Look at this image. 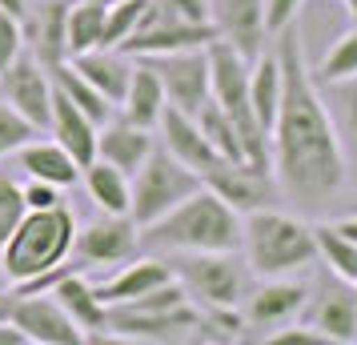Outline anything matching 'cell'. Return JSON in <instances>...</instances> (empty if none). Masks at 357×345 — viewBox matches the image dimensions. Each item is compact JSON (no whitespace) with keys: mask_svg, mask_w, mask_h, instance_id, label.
<instances>
[{"mask_svg":"<svg viewBox=\"0 0 357 345\" xmlns=\"http://www.w3.org/2000/svg\"><path fill=\"white\" fill-rule=\"evenodd\" d=\"M277 40V65H281V105H277L273 129H269V173L277 189L301 209L317 213L321 205L337 197L345 185V145H341L337 121L321 97V84L313 81L305 61L301 29L293 20L281 29Z\"/></svg>","mask_w":357,"mask_h":345,"instance_id":"6da1fadb","label":"cell"},{"mask_svg":"<svg viewBox=\"0 0 357 345\" xmlns=\"http://www.w3.org/2000/svg\"><path fill=\"white\" fill-rule=\"evenodd\" d=\"M141 241L149 249L169 253H213V249H237L241 245V213L225 205L209 185L173 205L165 217L141 229Z\"/></svg>","mask_w":357,"mask_h":345,"instance_id":"7a4b0ae2","label":"cell"},{"mask_svg":"<svg viewBox=\"0 0 357 345\" xmlns=\"http://www.w3.org/2000/svg\"><path fill=\"white\" fill-rule=\"evenodd\" d=\"M241 245L245 269H253L257 277H293L317 261L313 225L269 205L241 213Z\"/></svg>","mask_w":357,"mask_h":345,"instance_id":"3957f363","label":"cell"},{"mask_svg":"<svg viewBox=\"0 0 357 345\" xmlns=\"http://www.w3.org/2000/svg\"><path fill=\"white\" fill-rule=\"evenodd\" d=\"M73 237H77V217L65 201L52 205V209H24L17 229L0 245V273L13 285L40 277V273L68 261Z\"/></svg>","mask_w":357,"mask_h":345,"instance_id":"277c9868","label":"cell"},{"mask_svg":"<svg viewBox=\"0 0 357 345\" xmlns=\"http://www.w3.org/2000/svg\"><path fill=\"white\" fill-rule=\"evenodd\" d=\"M205 56H209V97L233 121V129L245 145V161L257 164V169H269V137L261 132L253 105H249V65L253 61H245L221 36L205 45Z\"/></svg>","mask_w":357,"mask_h":345,"instance_id":"5b68a950","label":"cell"},{"mask_svg":"<svg viewBox=\"0 0 357 345\" xmlns=\"http://www.w3.org/2000/svg\"><path fill=\"white\" fill-rule=\"evenodd\" d=\"M201 173L181 164L165 145H153V153L145 157V164L129 177V221L137 229L153 225L157 217H165L173 205L201 189Z\"/></svg>","mask_w":357,"mask_h":345,"instance_id":"8992f818","label":"cell"},{"mask_svg":"<svg viewBox=\"0 0 357 345\" xmlns=\"http://www.w3.org/2000/svg\"><path fill=\"white\" fill-rule=\"evenodd\" d=\"M173 277L201 305H237L245 297V265L237 261V249L181 253V261L173 265Z\"/></svg>","mask_w":357,"mask_h":345,"instance_id":"52a82bcc","label":"cell"},{"mask_svg":"<svg viewBox=\"0 0 357 345\" xmlns=\"http://www.w3.org/2000/svg\"><path fill=\"white\" fill-rule=\"evenodd\" d=\"M109 333L116 342H185V337L205 333V321L193 301H181L173 309L109 305Z\"/></svg>","mask_w":357,"mask_h":345,"instance_id":"ba28073f","label":"cell"},{"mask_svg":"<svg viewBox=\"0 0 357 345\" xmlns=\"http://www.w3.org/2000/svg\"><path fill=\"white\" fill-rule=\"evenodd\" d=\"M145 61L161 77L165 100L181 113L197 116V109L209 100V56H205V49L157 52V56H145Z\"/></svg>","mask_w":357,"mask_h":345,"instance_id":"9c48e42d","label":"cell"},{"mask_svg":"<svg viewBox=\"0 0 357 345\" xmlns=\"http://www.w3.org/2000/svg\"><path fill=\"white\" fill-rule=\"evenodd\" d=\"M0 93H4L0 100H8V105H13V109H17V113L24 116L36 132L49 129L52 77H49V68L40 65L29 49H24L13 65L0 72Z\"/></svg>","mask_w":357,"mask_h":345,"instance_id":"30bf717a","label":"cell"},{"mask_svg":"<svg viewBox=\"0 0 357 345\" xmlns=\"http://www.w3.org/2000/svg\"><path fill=\"white\" fill-rule=\"evenodd\" d=\"M8 321L24 333L29 345H84V329L56 305L52 293H17Z\"/></svg>","mask_w":357,"mask_h":345,"instance_id":"8fae6325","label":"cell"},{"mask_svg":"<svg viewBox=\"0 0 357 345\" xmlns=\"http://www.w3.org/2000/svg\"><path fill=\"white\" fill-rule=\"evenodd\" d=\"M137 249H141V229L132 225L129 217H116V213H105L97 221H89L73 237V253H77L81 269L121 265V261H129V257H137Z\"/></svg>","mask_w":357,"mask_h":345,"instance_id":"7c38bea8","label":"cell"},{"mask_svg":"<svg viewBox=\"0 0 357 345\" xmlns=\"http://www.w3.org/2000/svg\"><path fill=\"white\" fill-rule=\"evenodd\" d=\"M217 24H185V20H165L153 0H149L145 17H141V29L121 45L125 56H157V52H177V49H205L209 40H217Z\"/></svg>","mask_w":357,"mask_h":345,"instance_id":"4fadbf2b","label":"cell"},{"mask_svg":"<svg viewBox=\"0 0 357 345\" xmlns=\"http://www.w3.org/2000/svg\"><path fill=\"white\" fill-rule=\"evenodd\" d=\"M245 305V321L257 329H281L297 321L309 305V285L305 281H289V277H265V285H257Z\"/></svg>","mask_w":357,"mask_h":345,"instance_id":"5bb4252c","label":"cell"},{"mask_svg":"<svg viewBox=\"0 0 357 345\" xmlns=\"http://www.w3.org/2000/svg\"><path fill=\"white\" fill-rule=\"evenodd\" d=\"M205 185H209L217 197L233 205L237 213H249V209H261L269 205V169H257L249 161H217L205 173Z\"/></svg>","mask_w":357,"mask_h":345,"instance_id":"9a60e30c","label":"cell"},{"mask_svg":"<svg viewBox=\"0 0 357 345\" xmlns=\"http://www.w3.org/2000/svg\"><path fill=\"white\" fill-rule=\"evenodd\" d=\"M213 24L245 61H257L265 45V8L261 0H213Z\"/></svg>","mask_w":357,"mask_h":345,"instance_id":"2e32d148","label":"cell"},{"mask_svg":"<svg viewBox=\"0 0 357 345\" xmlns=\"http://www.w3.org/2000/svg\"><path fill=\"white\" fill-rule=\"evenodd\" d=\"M157 129H161V137H165V148H169L181 164L197 169V173H201V181H205V173H209L213 164L221 161V157L209 148L205 132H201V125H197V116L181 113V109H173V105H165Z\"/></svg>","mask_w":357,"mask_h":345,"instance_id":"e0dca14e","label":"cell"},{"mask_svg":"<svg viewBox=\"0 0 357 345\" xmlns=\"http://www.w3.org/2000/svg\"><path fill=\"white\" fill-rule=\"evenodd\" d=\"M49 129H52V137H56V145L65 148L73 161L81 164H89V161H97V121H89V116L73 105V100L52 84V109H49Z\"/></svg>","mask_w":357,"mask_h":345,"instance_id":"ac0fdd59","label":"cell"},{"mask_svg":"<svg viewBox=\"0 0 357 345\" xmlns=\"http://www.w3.org/2000/svg\"><path fill=\"white\" fill-rule=\"evenodd\" d=\"M153 145H157L153 129H141V125H132L125 116H121V121H105L97 129V157L109 161L113 169H121L125 177H132V173L145 164Z\"/></svg>","mask_w":357,"mask_h":345,"instance_id":"d6986e66","label":"cell"},{"mask_svg":"<svg viewBox=\"0 0 357 345\" xmlns=\"http://www.w3.org/2000/svg\"><path fill=\"white\" fill-rule=\"evenodd\" d=\"M52 297H56V305L77 321V325L84 329V337L89 333H100V329H109V305L97 297V289H93V281L84 277L81 269H73L68 265L61 277L52 281Z\"/></svg>","mask_w":357,"mask_h":345,"instance_id":"ffe728a7","label":"cell"},{"mask_svg":"<svg viewBox=\"0 0 357 345\" xmlns=\"http://www.w3.org/2000/svg\"><path fill=\"white\" fill-rule=\"evenodd\" d=\"M169 277H173V265H165L161 257H129V261H121L113 277L93 285V289L105 305H125V301L149 293L153 285H161Z\"/></svg>","mask_w":357,"mask_h":345,"instance_id":"44dd1931","label":"cell"},{"mask_svg":"<svg viewBox=\"0 0 357 345\" xmlns=\"http://www.w3.org/2000/svg\"><path fill=\"white\" fill-rule=\"evenodd\" d=\"M165 105L169 100H165L161 77L153 72L145 56H132V72H129V84H125V97H121V116L141 125V129H157Z\"/></svg>","mask_w":357,"mask_h":345,"instance_id":"7402d4cb","label":"cell"},{"mask_svg":"<svg viewBox=\"0 0 357 345\" xmlns=\"http://www.w3.org/2000/svg\"><path fill=\"white\" fill-rule=\"evenodd\" d=\"M65 17H68V0H49V4H40L36 13H29V17L20 20V24H24V36H33V40H24V45H33L29 52H33L45 68L68 61Z\"/></svg>","mask_w":357,"mask_h":345,"instance_id":"603a6c76","label":"cell"},{"mask_svg":"<svg viewBox=\"0 0 357 345\" xmlns=\"http://www.w3.org/2000/svg\"><path fill=\"white\" fill-rule=\"evenodd\" d=\"M68 65L77 68L97 93H105L113 105H121L125 84H129V72H132V56H125L121 49H89V52L68 56Z\"/></svg>","mask_w":357,"mask_h":345,"instance_id":"cb8c5ba5","label":"cell"},{"mask_svg":"<svg viewBox=\"0 0 357 345\" xmlns=\"http://www.w3.org/2000/svg\"><path fill=\"white\" fill-rule=\"evenodd\" d=\"M20 157V169L36 177V181H49V185H77L81 181V164L68 157L65 148L56 145V141H40V137H29L24 145L17 148Z\"/></svg>","mask_w":357,"mask_h":345,"instance_id":"d4e9b609","label":"cell"},{"mask_svg":"<svg viewBox=\"0 0 357 345\" xmlns=\"http://www.w3.org/2000/svg\"><path fill=\"white\" fill-rule=\"evenodd\" d=\"M249 105H253V116H257L261 132L269 137L277 105H281V65H277L273 52H261L257 61L249 65Z\"/></svg>","mask_w":357,"mask_h":345,"instance_id":"484cf974","label":"cell"},{"mask_svg":"<svg viewBox=\"0 0 357 345\" xmlns=\"http://www.w3.org/2000/svg\"><path fill=\"white\" fill-rule=\"evenodd\" d=\"M84 177V189H89V197L97 201L100 213H116V217H129V177L113 169L109 161H89L81 169Z\"/></svg>","mask_w":357,"mask_h":345,"instance_id":"4316f807","label":"cell"},{"mask_svg":"<svg viewBox=\"0 0 357 345\" xmlns=\"http://www.w3.org/2000/svg\"><path fill=\"white\" fill-rule=\"evenodd\" d=\"M49 77H52V84H56V89H61V93H65V97L73 100V105H77L84 116H89V121H97V125L113 121V109H116V105L105 97V93H97V89L84 81V77H81V72H77L73 65H68V61L52 65V68H49Z\"/></svg>","mask_w":357,"mask_h":345,"instance_id":"83f0119b","label":"cell"},{"mask_svg":"<svg viewBox=\"0 0 357 345\" xmlns=\"http://www.w3.org/2000/svg\"><path fill=\"white\" fill-rule=\"evenodd\" d=\"M313 329H321L329 345H354L357 342V297L354 293H325V301L313 313Z\"/></svg>","mask_w":357,"mask_h":345,"instance_id":"f1b7e54d","label":"cell"},{"mask_svg":"<svg viewBox=\"0 0 357 345\" xmlns=\"http://www.w3.org/2000/svg\"><path fill=\"white\" fill-rule=\"evenodd\" d=\"M100 29H105V4H97V0H68V17H65L68 56L100 49Z\"/></svg>","mask_w":357,"mask_h":345,"instance_id":"f546056e","label":"cell"},{"mask_svg":"<svg viewBox=\"0 0 357 345\" xmlns=\"http://www.w3.org/2000/svg\"><path fill=\"white\" fill-rule=\"evenodd\" d=\"M313 241H317V257L329 265V273L345 285H357V241H349L333 225H313Z\"/></svg>","mask_w":357,"mask_h":345,"instance_id":"4dcf8cb0","label":"cell"},{"mask_svg":"<svg viewBox=\"0 0 357 345\" xmlns=\"http://www.w3.org/2000/svg\"><path fill=\"white\" fill-rule=\"evenodd\" d=\"M197 125H201V132H205V141H209V148L221 157V161H245V145L241 137H237V129H233V121H229L225 113H221V105L217 100H205L201 109H197Z\"/></svg>","mask_w":357,"mask_h":345,"instance_id":"1f68e13d","label":"cell"},{"mask_svg":"<svg viewBox=\"0 0 357 345\" xmlns=\"http://www.w3.org/2000/svg\"><path fill=\"white\" fill-rule=\"evenodd\" d=\"M349 77H357V24L349 33H341L313 68L317 84H337V81H349Z\"/></svg>","mask_w":357,"mask_h":345,"instance_id":"d6a6232c","label":"cell"},{"mask_svg":"<svg viewBox=\"0 0 357 345\" xmlns=\"http://www.w3.org/2000/svg\"><path fill=\"white\" fill-rule=\"evenodd\" d=\"M149 0H116L105 8V29H100V49H121L137 29H141V17H145Z\"/></svg>","mask_w":357,"mask_h":345,"instance_id":"836d02e7","label":"cell"},{"mask_svg":"<svg viewBox=\"0 0 357 345\" xmlns=\"http://www.w3.org/2000/svg\"><path fill=\"white\" fill-rule=\"evenodd\" d=\"M333 89V105H337V116H341V145H345V161L357 164V77L349 81H337L329 84Z\"/></svg>","mask_w":357,"mask_h":345,"instance_id":"e575fe53","label":"cell"},{"mask_svg":"<svg viewBox=\"0 0 357 345\" xmlns=\"http://www.w3.org/2000/svg\"><path fill=\"white\" fill-rule=\"evenodd\" d=\"M29 137H36V129L17 113V109H13V105H8V100H0V157L17 153Z\"/></svg>","mask_w":357,"mask_h":345,"instance_id":"d590c367","label":"cell"},{"mask_svg":"<svg viewBox=\"0 0 357 345\" xmlns=\"http://www.w3.org/2000/svg\"><path fill=\"white\" fill-rule=\"evenodd\" d=\"M153 8L165 20H185V24H209L213 0H153Z\"/></svg>","mask_w":357,"mask_h":345,"instance_id":"8d00e7d4","label":"cell"},{"mask_svg":"<svg viewBox=\"0 0 357 345\" xmlns=\"http://www.w3.org/2000/svg\"><path fill=\"white\" fill-rule=\"evenodd\" d=\"M24 217V201H20V185L8 177H0V245L8 241V233L17 229V221Z\"/></svg>","mask_w":357,"mask_h":345,"instance_id":"74e56055","label":"cell"},{"mask_svg":"<svg viewBox=\"0 0 357 345\" xmlns=\"http://www.w3.org/2000/svg\"><path fill=\"white\" fill-rule=\"evenodd\" d=\"M24 52V24L8 13H0V72Z\"/></svg>","mask_w":357,"mask_h":345,"instance_id":"f35d334b","label":"cell"},{"mask_svg":"<svg viewBox=\"0 0 357 345\" xmlns=\"http://www.w3.org/2000/svg\"><path fill=\"white\" fill-rule=\"evenodd\" d=\"M301 4L305 0H261V8H265V36H277L281 29H289L293 20L301 17Z\"/></svg>","mask_w":357,"mask_h":345,"instance_id":"ab89813d","label":"cell"},{"mask_svg":"<svg viewBox=\"0 0 357 345\" xmlns=\"http://www.w3.org/2000/svg\"><path fill=\"white\" fill-rule=\"evenodd\" d=\"M265 345H329V337L313 325H293L289 321V325H281L277 333H269Z\"/></svg>","mask_w":357,"mask_h":345,"instance_id":"60d3db41","label":"cell"},{"mask_svg":"<svg viewBox=\"0 0 357 345\" xmlns=\"http://www.w3.org/2000/svg\"><path fill=\"white\" fill-rule=\"evenodd\" d=\"M20 201H24V209H52V205H61V185L29 177V181L20 185Z\"/></svg>","mask_w":357,"mask_h":345,"instance_id":"b9f144b4","label":"cell"},{"mask_svg":"<svg viewBox=\"0 0 357 345\" xmlns=\"http://www.w3.org/2000/svg\"><path fill=\"white\" fill-rule=\"evenodd\" d=\"M0 13H8V17L24 20V17H29V0H0Z\"/></svg>","mask_w":357,"mask_h":345,"instance_id":"7bdbcfd3","label":"cell"},{"mask_svg":"<svg viewBox=\"0 0 357 345\" xmlns=\"http://www.w3.org/2000/svg\"><path fill=\"white\" fill-rule=\"evenodd\" d=\"M329 225H333V229H337V233H345L349 241H357V213L341 217V221H329Z\"/></svg>","mask_w":357,"mask_h":345,"instance_id":"ee69618b","label":"cell"},{"mask_svg":"<svg viewBox=\"0 0 357 345\" xmlns=\"http://www.w3.org/2000/svg\"><path fill=\"white\" fill-rule=\"evenodd\" d=\"M13 301H17V293H4V289H0V321H8V313H13Z\"/></svg>","mask_w":357,"mask_h":345,"instance_id":"f6af8a7d","label":"cell"},{"mask_svg":"<svg viewBox=\"0 0 357 345\" xmlns=\"http://www.w3.org/2000/svg\"><path fill=\"white\" fill-rule=\"evenodd\" d=\"M345 8H349V20L357 24V0H345Z\"/></svg>","mask_w":357,"mask_h":345,"instance_id":"bcb514c9","label":"cell"},{"mask_svg":"<svg viewBox=\"0 0 357 345\" xmlns=\"http://www.w3.org/2000/svg\"><path fill=\"white\" fill-rule=\"evenodd\" d=\"M97 4H105V8H109V4H116V0H97Z\"/></svg>","mask_w":357,"mask_h":345,"instance_id":"7dc6e473","label":"cell"},{"mask_svg":"<svg viewBox=\"0 0 357 345\" xmlns=\"http://www.w3.org/2000/svg\"><path fill=\"white\" fill-rule=\"evenodd\" d=\"M354 297H357V285H354Z\"/></svg>","mask_w":357,"mask_h":345,"instance_id":"c3c4849f","label":"cell"}]
</instances>
